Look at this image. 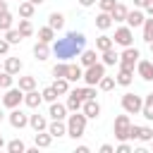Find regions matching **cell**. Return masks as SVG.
<instances>
[{"mask_svg":"<svg viewBox=\"0 0 153 153\" xmlns=\"http://www.w3.org/2000/svg\"><path fill=\"white\" fill-rule=\"evenodd\" d=\"M84 43H86V38H84V33H76V31H69L65 38H60L57 43H55V55L57 57H74L81 48H84Z\"/></svg>","mask_w":153,"mask_h":153,"instance_id":"6da1fadb","label":"cell"},{"mask_svg":"<svg viewBox=\"0 0 153 153\" xmlns=\"http://www.w3.org/2000/svg\"><path fill=\"white\" fill-rule=\"evenodd\" d=\"M84 127H86V115H72L69 117V124H67V129H69V134L76 139V136H81L84 134Z\"/></svg>","mask_w":153,"mask_h":153,"instance_id":"7a4b0ae2","label":"cell"},{"mask_svg":"<svg viewBox=\"0 0 153 153\" xmlns=\"http://www.w3.org/2000/svg\"><path fill=\"white\" fill-rule=\"evenodd\" d=\"M115 136H117L120 141L129 139V117H127V115H120V117L115 120Z\"/></svg>","mask_w":153,"mask_h":153,"instance_id":"3957f363","label":"cell"},{"mask_svg":"<svg viewBox=\"0 0 153 153\" xmlns=\"http://www.w3.org/2000/svg\"><path fill=\"white\" fill-rule=\"evenodd\" d=\"M105 74V67L103 65H98V62H93V65H88V69H86V74H84V79H86V84H96V81H100V76Z\"/></svg>","mask_w":153,"mask_h":153,"instance_id":"277c9868","label":"cell"},{"mask_svg":"<svg viewBox=\"0 0 153 153\" xmlns=\"http://www.w3.org/2000/svg\"><path fill=\"white\" fill-rule=\"evenodd\" d=\"M122 108H124L127 112H139V110H141V98L134 96V93H124V98H122Z\"/></svg>","mask_w":153,"mask_h":153,"instance_id":"5b68a950","label":"cell"},{"mask_svg":"<svg viewBox=\"0 0 153 153\" xmlns=\"http://www.w3.org/2000/svg\"><path fill=\"white\" fill-rule=\"evenodd\" d=\"M19 100H22V88H10V91L5 93V98H2V103H5L7 108H17Z\"/></svg>","mask_w":153,"mask_h":153,"instance_id":"8992f818","label":"cell"},{"mask_svg":"<svg viewBox=\"0 0 153 153\" xmlns=\"http://www.w3.org/2000/svg\"><path fill=\"white\" fill-rule=\"evenodd\" d=\"M120 57H122V67H129V69H131V67H134V62H136V57H139V50L127 45V50H124Z\"/></svg>","mask_w":153,"mask_h":153,"instance_id":"52a82bcc","label":"cell"},{"mask_svg":"<svg viewBox=\"0 0 153 153\" xmlns=\"http://www.w3.org/2000/svg\"><path fill=\"white\" fill-rule=\"evenodd\" d=\"M81 91H84V88H74V91L69 93V98H67V108H69V110H79V108H81V103H84Z\"/></svg>","mask_w":153,"mask_h":153,"instance_id":"ba28073f","label":"cell"},{"mask_svg":"<svg viewBox=\"0 0 153 153\" xmlns=\"http://www.w3.org/2000/svg\"><path fill=\"white\" fill-rule=\"evenodd\" d=\"M115 43H120V45H129V43H131V29H129V26L117 29V31H115Z\"/></svg>","mask_w":153,"mask_h":153,"instance_id":"9c48e42d","label":"cell"},{"mask_svg":"<svg viewBox=\"0 0 153 153\" xmlns=\"http://www.w3.org/2000/svg\"><path fill=\"white\" fill-rule=\"evenodd\" d=\"M84 115H86V117H98V115H100V105H98L93 98H88V100L84 103Z\"/></svg>","mask_w":153,"mask_h":153,"instance_id":"30bf717a","label":"cell"},{"mask_svg":"<svg viewBox=\"0 0 153 153\" xmlns=\"http://www.w3.org/2000/svg\"><path fill=\"white\" fill-rule=\"evenodd\" d=\"M10 122H12V127H24L29 120H26V115H24L22 110H12V115H10Z\"/></svg>","mask_w":153,"mask_h":153,"instance_id":"8fae6325","label":"cell"},{"mask_svg":"<svg viewBox=\"0 0 153 153\" xmlns=\"http://www.w3.org/2000/svg\"><path fill=\"white\" fill-rule=\"evenodd\" d=\"M139 74L143 79H153V62H148V60L139 62Z\"/></svg>","mask_w":153,"mask_h":153,"instance_id":"7c38bea8","label":"cell"},{"mask_svg":"<svg viewBox=\"0 0 153 153\" xmlns=\"http://www.w3.org/2000/svg\"><path fill=\"white\" fill-rule=\"evenodd\" d=\"M124 19L129 22V26H139V24H143V14H141V12H127Z\"/></svg>","mask_w":153,"mask_h":153,"instance_id":"4fadbf2b","label":"cell"},{"mask_svg":"<svg viewBox=\"0 0 153 153\" xmlns=\"http://www.w3.org/2000/svg\"><path fill=\"white\" fill-rule=\"evenodd\" d=\"M110 24H112V17H110L108 12H103V14L96 17V26H98V29H108Z\"/></svg>","mask_w":153,"mask_h":153,"instance_id":"5bb4252c","label":"cell"},{"mask_svg":"<svg viewBox=\"0 0 153 153\" xmlns=\"http://www.w3.org/2000/svg\"><path fill=\"white\" fill-rule=\"evenodd\" d=\"M33 55H36L38 60H45V57H48V45H45V41H41V43L33 45Z\"/></svg>","mask_w":153,"mask_h":153,"instance_id":"9a60e30c","label":"cell"},{"mask_svg":"<svg viewBox=\"0 0 153 153\" xmlns=\"http://www.w3.org/2000/svg\"><path fill=\"white\" fill-rule=\"evenodd\" d=\"M19 69H22V60H17V57H10V60L5 62V72L14 74V72H19Z\"/></svg>","mask_w":153,"mask_h":153,"instance_id":"2e32d148","label":"cell"},{"mask_svg":"<svg viewBox=\"0 0 153 153\" xmlns=\"http://www.w3.org/2000/svg\"><path fill=\"white\" fill-rule=\"evenodd\" d=\"M65 112H67V108L65 105H60V103H55L53 100V105H50V115L55 117V120H62L65 117Z\"/></svg>","mask_w":153,"mask_h":153,"instance_id":"e0dca14e","label":"cell"},{"mask_svg":"<svg viewBox=\"0 0 153 153\" xmlns=\"http://www.w3.org/2000/svg\"><path fill=\"white\" fill-rule=\"evenodd\" d=\"M81 76V67L79 65H67V79L69 81H76Z\"/></svg>","mask_w":153,"mask_h":153,"instance_id":"ac0fdd59","label":"cell"},{"mask_svg":"<svg viewBox=\"0 0 153 153\" xmlns=\"http://www.w3.org/2000/svg\"><path fill=\"white\" fill-rule=\"evenodd\" d=\"M117 84H124V86H127V84H131V69H129V67H122V69H120Z\"/></svg>","mask_w":153,"mask_h":153,"instance_id":"d6986e66","label":"cell"},{"mask_svg":"<svg viewBox=\"0 0 153 153\" xmlns=\"http://www.w3.org/2000/svg\"><path fill=\"white\" fill-rule=\"evenodd\" d=\"M29 122H31V127H33L36 131H43V129H45V117H41V115H31Z\"/></svg>","mask_w":153,"mask_h":153,"instance_id":"ffe728a7","label":"cell"},{"mask_svg":"<svg viewBox=\"0 0 153 153\" xmlns=\"http://www.w3.org/2000/svg\"><path fill=\"white\" fill-rule=\"evenodd\" d=\"M127 12H129V10H127L124 5H115V7H112V19H115V22H120V19H124V17H127Z\"/></svg>","mask_w":153,"mask_h":153,"instance_id":"44dd1931","label":"cell"},{"mask_svg":"<svg viewBox=\"0 0 153 153\" xmlns=\"http://www.w3.org/2000/svg\"><path fill=\"white\" fill-rule=\"evenodd\" d=\"M62 24H65V17L60 12H53L50 14V29H62Z\"/></svg>","mask_w":153,"mask_h":153,"instance_id":"7402d4cb","label":"cell"},{"mask_svg":"<svg viewBox=\"0 0 153 153\" xmlns=\"http://www.w3.org/2000/svg\"><path fill=\"white\" fill-rule=\"evenodd\" d=\"M96 48H98V50H103V53H105V50H110V48H112V38L100 36V38L96 41Z\"/></svg>","mask_w":153,"mask_h":153,"instance_id":"603a6c76","label":"cell"},{"mask_svg":"<svg viewBox=\"0 0 153 153\" xmlns=\"http://www.w3.org/2000/svg\"><path fill=\"white\" fill-rule=\"evenodd\" d=\"M33 86H36V79H33V76H22V79H19V88H22V91H31Z\"/></svg>","mask_w":153,"mask_h":153,"instance_id":"cb8c5ba5","label":"cell"},{"mask_svg":"<svg viewBox=\"0 0 153 153\" xmlns=\"http://www.w3.org/2000/svg\"><path fill=\"white\" fill-rule=\"evenodd\" d=\"M41 98H43V96H38V93H36V91L31 88V91L26 93V98H24V100H26V105H31V108H36V105L41 103Z\"/></svg>","mask_w":153,"mask_h":153,"instance_id":"d4e9b609","label":"cell"},{"mask_svg":"<svg viewBox=\"0 0 153 153\" xmlns=\"http://www.w3.org/2000/svg\"><path fill=\"white\" fill-rule=\"evenodd\" d=\"M65 131H67V127H65L60 120H55V122L50 124V134H53V136H62Z\"/></svg>","mask_w":153,"mask_h":153,"instance_id":"484cf974","label":"cell"},{"mask_svg":"<svg viewBox=\"0 0 153 153\" xmlns=\"http://www.w3.org/2000/svg\"><path fill=\"white\" fill-rule=\"evenodd\" d=\"M19 33H22V36H31V33H33V26H31L29 19H22V22H19Z\"/></svg>","mask_w":153,"mask_h":153,"instance_id":"4316f807","label":"cell"},{"mask_svg":"<svg viewBox=\"0 0 153 153\" xmlns=\"http://www.w3.org/2000/svg\"><path fill=\"white\" fill-rule=\"evenodd\" d=\"M50 141H53V134H36V146H50Z\"/></svg>","mask_w":153,"mask_h":153,"instance_id":"83f0119b","label":"cell"},{"mask_svg":"<svg viewBox=\"0 0 153 153\" xmlns=\"http://www.w3.org/2000/svg\"><path fill=\"white\" fill-rule=\"evenodd\" d=\"M19 14L22 17H31L33 14V2H22L19 5Z\"/></svg>","mask_w":153,"mask_h":153,"instance_id":"f1b7e54d","label":"cell"},{"mask_svg":"<svg viewBox=\"0 0 153 153\" xmlns=\"http://www.w3.org/2000/svg\"><path fill=\"white\" fill-rule=\"evenodd\" d=\"M81 62L88 67V65H93L96 62V50H84V55H81Z\"/></svg>","mask_w":153,"mask_h":153,"instance_id":"f546056e","label":"cell"},{"mask_svg":"<svg viewBox=\"0 0 153 153\" xmlns=\"http://www.w3.org/2000/svg\"><path fill=\"white\" fill-rule=\"evenodd\" d=\"M103 60H105V65H115L117 60H120V55L110 48V50H105V55H103Z\"/></svg>","mask_w":153,"mask_h":153,"instance_id":"4dcf8cb0","label":"cell"},{"mask_svg":"<svg viewBox=\"0 0 153 153\" xmlns=\"http://www.w3.org/2000/svg\"><path fill=\"white\" fill-rule=\"evenodd\" d=\"M98 84H100V88H103V91H110V88L115 86V79H112V76H105V74H103Z\"/></svg>","mask_w":153,"mask_h":153,"instance_id":"1f68e13d","label":"cell"},{"mask_svg":"<svg viewBox=\"0 0 153 153\" xmlns=\"http://www.w3.org/2000/svg\"><path fill=\"white\" fill-rule=\"evenodd\" d=\"M53 88H55L57 93H67V88H69V86H67V79H65V76H60V79L53 84Z\"/></svg>","mask_w":153,"mask_h":153,"instance_id":"d6a6232c","label":"cell"},{"mask_svg":"<svg viewBox=\"0 0 153 153\" xmlns=\"http://www.w3.org/2000/svg\"><path fill=\"white\" fill-rule=\"evenodd\" d=\"M143 38L153 41V19H146V24H143Z\"/></svg>","mask_w":153,"mask_h":153,"instance_id":"836d02e7","label":"cell"},{"mask_svg":"<svg viewBox=\"0 0 153 153\" xmlns=\"http://www.w3.org/2000/svg\"><path fill=\"white\" fill-rule=\"evenodd\" d=\"M53 76H55V79H60V76L67 79V65H55V67H53Z\"/></svg>","mask_w":153,"mask_h":153,"instance_id":"e575fe53","label":"cell"},{"mask_svg":"<svg viewBox=\"0 0 153 153\" xmlns=\"http://www.w3.org/2000/svg\"><path fill=\"white\" fill-rule=\"evenodd\" d=\"M19 41H22V33L14 29H7V43H19Z\"/></svg>","mask_w":153,"mask_h":153,"instance_id":"d590c367","label":"cell"},{"mask_svg":"<svg viewBox=\"0 0 153 153\" xmlns=\"http://www.w3.org/2000/svg\"><path fill=\"white\" fill-rule=\"evenodd\" d=\"M139 139H143V141L153 139V129L151 127H139Z\"/></svg>","mask_w":153,"mask_h":153,"instance_id":"8d00e7d4","label":"cell"},{"mask_svg":"<svg viewBox=\"0 0 153 153\" xmlns=\"http://www.w3.org/2000/svg\"><path fill=\"white\" fill-rule=\"evenodd\" d=\"M7 148H10L12 153H24V151H26V146H24L22 141H10V146H7Z\"/></svg>","mask_w":153,"mask_h":153,"instance_id":"74e56055","label":"cell"},{"mask_svg":"<svg viewBox=\"0 0 153 153\" xmlns=\"http://www.w3.org/2000/svg\"><path fill=\"white\" fill-rule=\"evenodd\" d=\"M10 86H12V74L10 72L0 74V88H10Z\"/></svg>","mask_w":153,"mask_h":153,"instance_id":"f35d334b","label":"cell"},{"mask_svg":"<svg viewBox=\"0 0 153 153\" xmlns=\"http://www.w3.org/2000/svg\"><path fill=\"white\" fill-rule=\"evenodd\" d=\"M10 26H12V17H10L7 12H2V14H0V29H5V31H7Z\"/></svg>","mask_w":153,"mask_h":153,"instance_id":"ab89813d","label":"cell"},{"mask_svg":"<svg viewBox=\"0 0 153 153\" xmlns=\"http://www.w3.org/2000/svg\"><path fill=\"white\" fill-rule=\"evenodd\" d=\"M38 38L48 43V41L53 38V29H50V26H45V29H41V31H38Z\"/></svg>","mask_w":153,"mask_h":153,"instance_id":"60d3db41","label":"cell"},{"mask_svg":"<svg viewBox=\"0 0 153 153\" xmlns=\"http://www.w3.org/2000/svg\"><path fill=\"white\" fill-rule=\"evenodd\" d=\"M41 96H43V98H45V100H50V103H53V100H55V98H57V91H55V88H53V86H48V88H45V91H43V93H41Z\"/></svg>","mask_w":153,"mask_h":153,"instance_id":"b9f144b4","label":"cell"},{"mask_svg":"<svg viewBox=\"0 0 153 153\" xmlns=\"http://www.w3.org/2000/svg\"><path fill=\"white\" fill-rule=\"evenodd\" d=\"M115 5H117L115 0H100V10H103V12H112Z\"/></svg>","mask_w":153,"mask_h":153,"instance_id":"7bdbcfd3","label":"cell"},{"mask_svg":"<svg viewBox=\"0 0 153 153\" xmlns=\"http://www.w3.org/2000/svg\"><path fill=\"white\" fill-rule=\"evenodd\" d=\"M143 117L153 120V103H143Z\"/></svg>","mask_w":153,"mask_h":153,"instance_id":"ee69618b","label":"cell"},{"mask_svg":"<svg viewBox=\"0 0 153 153\" xmlns=\"http://www.w3.org/2000/svg\"><path fill=\"white\" fill-rule=\"evenodd\" d=\"M81 96H84V100H88V98H96V91L88 86V88H84V91H81Z\"/></svg>","mask_w":153,"mask_h":153,"instance_id":"f6af8a7d","label":"cell"},{"mask_svg":"<svg viewBox=\"0 0 153 153\" xmlns=\"http://www.w3.org/2000/svg\"><path fill=\"white\" fill-rule=\"evenodd\" d=\"M117 151H120V153H129V151H131V146H129V143H120V146H117Z\"/></svg>","mask_w":153,"mask_h":153,"instance_id":"bcb514c9","label":"cell"},{"mask_svg":"<svg viewBox=\"0 0 153 153\" xmlns=\"http://www.w3.org/2000/svg\"><path fill=\"white\" fill-rule=\"evenodd\" d=\"M7 48H10V43H7V41H0V55L7 53Z\"/></svg>","mask_w":153,"mask_h":153,"instance_id":"7dc6e473","label":"cell"},{"mask_svg":"<svg viewBox=\"0 0 153 153\" xmlns=\"http://www.w3.org/2000/svg\"><path fill=\"white\" fill-rule=\"evenodd\" d=\"M100 153H112V146H110V143H105V146H100Z\"/></svg>","mask_w":153,"mask_h":153,"instance_id":"c3c4849f","label":"cell"},{"mask_svg":"<svg viewBox=\"0 0 153 153\" xmlns=\"http://www.w3.org/2000/svg\"><path fill=\"white\" fill-rule=\"evenodd\" d=\"M2 12H7V2H5V0H0V14H2Z\"/></svg>","mask_w":153,"mask_h":153,"instance_id":"681fc988","label":"cell"},{"mask_svg":"<svg viewBox=\"0 0 153 153\" xmlns=\"http://www.w3.org/2000/svg\"><path fill=\"white\" fill-rule=\"evenodd\" d=\"M146 7H148V12L153 14V0H148V2H146Z\"/></svg>","mask_w":153,"mask_h":153,"instance_id":"f907efd6","label":"cell"},{"mask_svg":"<svg viewBox=\"0 0 153 153\" xmlns=\"http://www.w3.org/2000/svg\"><path fill=\"white\" fill-rule=\"evenodd\" d=\"M134 2H136V5H139V7H143V5H146V2H148V0H134Z\"/></svg>","mask_w":153,"mask_h":153,"instance_id":"816d5d0a","label":"cell"},{"mask_svg":"<svg viewBox=\"0 0 153 153\" xmlns=\"http://www.w3.org/2000/svg\"><path fill=\"white\" fill-rule=\"evenodd\" d=\"M79 2H81V5H86V7H88V5H93V0H79Z\"/></svg>","mask_w":153,"mask_h":153,"instance_id":"f5cc1de1","label":"cell"},{"mask_svg":"<svg viewBox=\"0 0 153 153\" xmlns=\"http://www.w3.org/2000/svg\"><path fill=\"white\" fill-rule=\"evenodd\" d=\"M29 2H33V5H38V2H43V0H29Z\"/></svg>","mask_w":153,"mask_h":153,"instance_id":"db71d44e","label":"cell"},{"mask_svg":"<svg viewBox=\"0 0 153 153\" xmlns=\"http://www.w3.org/2000/svg\"><path fill=\"white\" fill-rule=\"evenodd\" d=\"M151 50H153V41H151Z\"/></svg>","mask_w":153,"mask_h":153,"instance_id":"11a10c76","label":"cell"},{"mask_svg":"<svg viewBox=\"0 0 153 153\" xmlns=\"http://www.w3.org/2000/svg\"><path fill=\"white\" fill-rule=\"evenodd\" d=\"M0 146H2V136H0Z\"/></svg>","mask_w":153,"mask_h":153,"instance_id":"9f6ffc18","label":"cell"},{"mask_svg":"<svg viewBox=\"0 0 153 153\" xmlns=\"http://www.w3.org/2000/svg\"><path fill=\"white\" fill-rule=\"evenodd\" d=\"M0 120H2V112H0Z\"/></svg>","mask_w":153,"mask_h":153,"instance_id":"6f0895ef","label":"cell"}]
</instances>
